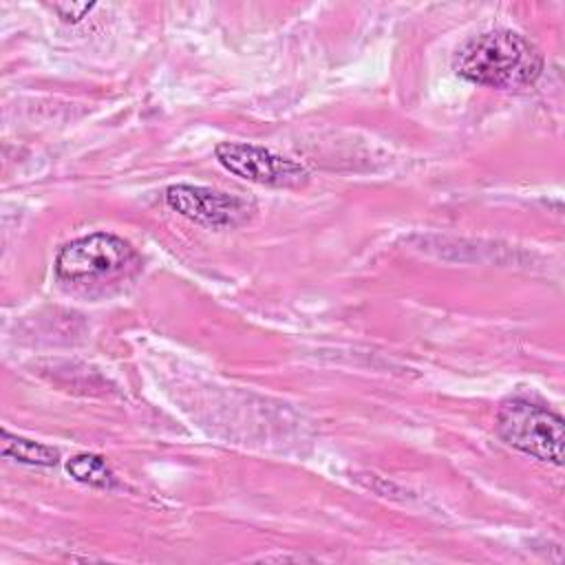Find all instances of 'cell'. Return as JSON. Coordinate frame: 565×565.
<instances>
[{"mask_svg": "<svg viewBox=\"0 0 565 565\" xmlns=\"http://www.w3.org/2000/svg\"><path fill=\"white\" fill-rule=\"evenodd\" d=\"M214 157L227 172L258 185L298 188L309 179V172L298 161L254 143L221 141L214 148Z\"/></svg>", "mask_w": 565, "mask_h": 565, "instance_id": "277c9868", "label": "cell"}, {"mask_svg": "<svg viewBox=\"0 0 565 565\" xmlns=\"http://www.w3.org/2000/svg\"><path fill=\"white\" fill-rule=\"evenodd\" d=\"M2 455L31 466H55L60 461V452L53 446L15 437L9 430H2Z\"/></svg>", "mask_w": 565, "mask_h": 565, "instance_id": "52a82bcc", "label": "cell"}, {"mask_svg": "<svg viewBox=\"0 0 565 565\" xmlns=\"http://www.w3.org/2000/svg\"><path fill=\"white\" fill-rule=\"evenodd\" d=\"M459 77L497 90H519L534 84L543 71L541 51L521 33L492 29L461 42L452 57Z\"/></svg>", "mask_w": 565, "mask_h": 565, "instance_id": "6da1fadb", "label": "cell"}, {"mask_svg": "<svg viewBox=\"0 0 565 565\" xmlns=\"http://www.w3.org/2000/svg\"><path fill=\"white\" fill-rule=\"evenodd\" d=\"M66 472L75 481L93 486V488L108 490V488H113L117 483L115 472L110 470L106 459L99 457V455H93V452H79V455L71 457L66 461Z\"/></svg>", "mask_w": 565, "mask_h": 565, "instance_id": "8992f818", "label": "cell"}, {"mask_svg": "<svg viewBox=\"0 0 565 565\" xmlns=\"http://www.w3.org/2000/svg\"><path fill=\"white\" fill-rule=\"evenodd\" d=\"M95 4H88V2H55L53 4V11L66 20V22H79L86 13L93 11Z\"/></svg>", "mask_w": 565, "mask_h": 565, "instance_id": "ba28073f", "label": "cell"}, {"mask_svg": "<svg viewBox=\"0 0 565 565\" xmlns=\"http://www.w3.org/2000/svg\"><path fill=\"white\" fill-rule=\"evenodd\" d=\"M139 263L135 247L110 232H95L66 243L55 256V274L66 282H95L124 276Z\"/></svg>", "mask_w": 565, "mask_h": 565, "instance_id": "3957f363", "label": "cell"}, {"mask_svg": "<svg viewBox=\"0 0 565 565\" xmlns=\"http://www.w3.org/2000/svg\"><path fill=\"white\" fill-rule=\"evenodd\" d=\"M497 435L514 450L539 461L561 466L565 448V422L558 413L525 397L505 399L494 419Z\"/></svg>", "mask_w": 565, "mask_h": 565, "instance_id": "7a4b0ae2", "label": "cell"}, {"mask_svg": "<svg viewBox=\"0 0 565 565\" xmlns=\"http://www.w3.org/2000/svg\"><path fill=\"white\" fill-rule=\"evenodd\" d=\"M166 203L177 214L205 227H234L254 214L252 201L203 185H170Z\"/></svg>", "mask_w": 565, "mask_h": 565, "instance_id": "5b68a950", "label": "cell"}]
</instances>
